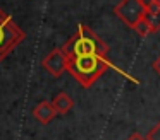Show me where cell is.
I'll list each match as a JSON object with an SVG mask.
<instances>
[{
    "label": "cell",
    "instance_id": "5",
    "mask_svg": "<svg viewBox=\"0 0 160 140\" xmlns=\"http://www.w3.org/2000/svg\"><path fill=\"white\" fill-rule=\"evenodd\" d=\"M67 61L69 60H67V56L64 55L62 48H57V50L50 51V53L43 58L42 65L52 77H60V75L67 70Z\"/></svg>",
    "mask_w": 160,
    "mask_h": 140
},
{
    "label": "cell",
    "instance_id": "7",
    "mask_svg": "<svg viewBox=\"0 0 160 140\" xmlns=\"http://www.w3.org/2000/svg\"><path fill=\"white\" fill-rule=\"evenodd\" d=\"M52 104H53V108H55L57 115H67V113L72 109L74 101L67 92H59V94L53 97Z\"/></svg>",
    "mask_w": 160,
    "mask_h": 140
},
{
    "label": "cell",
    "instance_id": "12",
    "mask_svg": "<svg viewBox=\"0 0 160 140\" xmlns=\"http://www.w3.org/2000/svg\"><path fill=\"white\" fill-rule=\"evenodd\" d=\"M152 68H153V70H155L157 74L160 75V55L155 58V60H153V63H152Z\"/></svg>",
    "mask_w": 160,
    "mask_h": 140
},
{
    "label": "cell",
    "instance_id": "6",
    "mask_svg": "<svg viewBox=\"0 0 160 140\" xmlns=\"http://www.w3.org/2000/svg\"><path fill=\"white\" fill-rule=\"evenodd\" d=\"M33 116L38 120L42 125H48L53 121V118L57 116V111L53 108L52 101H40L38 104L33 108Z\"/></svg>",
    "mask_w": 160,
    "mask_h": 140
},
{
    "label": "cell",
    "instance_id": "4",
    "mask_svg": "<svg viewBox=\"0 0 160 140\" xmlns=\"http://www.w3.org/2000/svg\"><path fill=\"white\" fill-rule=\"evenodd\" d=\"M114 14L131 29H134L139 20L146 16V3L145 0H121L114 7Z\"/></svg>",
    "mask_w": 160,
    "mask_h": 140
},
{
    "label": "cell",
    "instance_id": "9",
    "mask_svg": "<svg viewBox=\"0 0 160 140\" xmlns=\"http://www.w3.org/2000/svg\"><path fill=\"white\" fill-rule=\"evenodd\" d=\"M134 31H136V34H139L141 38H145V36H148V34H152V29H150L148 22H146L145 19H143V20H139V22L136 24Z\"/></svg>",
    "mask_w": 160,
    "mask_h": 140
},
{
    "label": "cell",
    "instance_id": "11",
    "mask_svg": "<svg viewBox=\"0 0 160 140\" xmlns=\"http://www.w3.org/2000/svg\"><path fill=\"white\" fill-rule=\"evenodd\" d=\"M126 140H146V137H143L141 133H138V132H134V133H131V135L128 137Z\"/></svg>",
    "mask_w": 160,
    "mask_h": 140
},
{
    "label": "cell",
    "instance_id": "13",
    "mask_svg": "<svg viewBox=\"0 0 160 140\" xmlns=\"http://www.w3.org/2000/svg\"><path fill=\"white\" fill-rule=\"evenodd\" d=\"M145 2H158L160 3V0H145Z\"/></svg>",
    "mask_w": 160,
    "mask_h": 140
},
{
    "label": "cell",
    "instance_id": "10",
    "mask_svg": "<svg viewBox=\"0 0 160 140\" xmlns=\"http://www.w3.org/2000/svg\"><path fill=\"white\" fill-rule=\"evenodd\" d=\"M146 140H160V121L146 133Z\"/></svg>",
    "mask_w": 160,
    "mask_h": 140
},
{
    "label": "cell",
    "instance_id": "2",
    "mask_svg": "<svg viewBox=\"0 0 160 140\" xmlns=\"http://www.w3.org/2000/svg\"><path fill=\"white\" fill-rule=\"evenodd\" d=\"M62 51L67 58L81 56V55H102V56H105L108 46L98 34L93 33V29H90L84 24H79L74 36L69 38L62 46Z\"/></svg>",
    "mask_w": 160,
    "mask_h": 140
},
{
    "label": "cell",
    "instance_id": "8",
    "mask_svg": "<svg viewBox=\"0 0 160 140\" xmlns=\"http://www.w3.org/2000/svg\"><path fill=\"white\" fill-rule=\"evenodd\" d=\"M145 20L148 22V26H150V29H152V33H157V31H160V12H146Z\"/></svg>",
    "mask_w": 160,
    "mask_h": 140
},
{
    "label": "cell",
    "instance_id": "1",
    "mask_svg": "<svg viewBox=\"0 0 160 140\" xmlns=\"http://www.w3.org/2000/svg\"><path fill=\"white\" fill-rule=\"evenodd\" d=\"M67 60V72L86 89L91 87L110 67V61L102 55H81Z\"/></svg>",
    "mask_w": 160,
    "mask_h": 140
},
{
    "label": "cell",
    "instance_id": "3",
    "mask_svg": "<svg viewBox=\"0 0 160 140\" xmlns=\"http://www.w3.org/2000/svg\"><path fill=\"white\" fill-rule=\"evenodd\" d=\"M26 39V33L14 22L7 12L0 9V63Z\"/></svg>",
    "mask_w": 160,
    "mask_h": 140
}]
</instances>
